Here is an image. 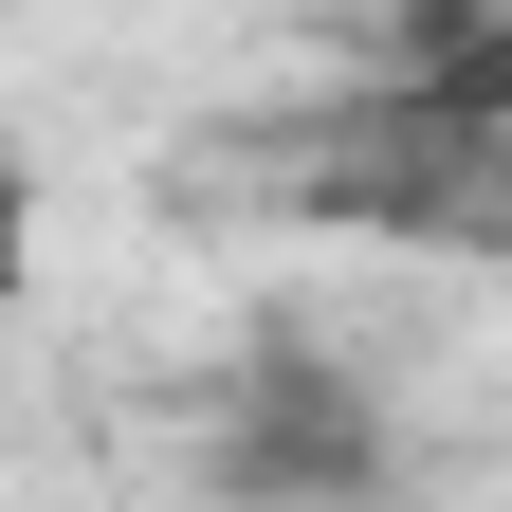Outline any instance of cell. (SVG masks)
<instances>
[{"label": "cell", "instance_id": "1", "mask_svg": "<svg viewBox=\"0 0 512 512\" xmlns=\"http://www.w3.org/2000/svg\"><path fill=\"white\" fill-rule=\"evenodd\" d=\"M366 476H384V421L348 403V366L256 348L220 403V494H366Z\"/></svg>", "mask_w": 512, "mask_h": 512}]
</instances>
